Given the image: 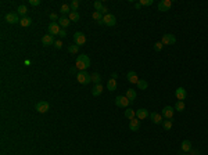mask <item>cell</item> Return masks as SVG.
<instances>
[{
    "instance_id": "cell-1",
    "label": "cell",
    "mask_w": 208,
    "mask_h": 155,
    "mask_svg": "<svg viewBox=\"0 0 208 155\" xmlns=\"http://www.w3.org/2000/svg\"><path fill=\"white\" fill-rule=\"evenodd\" d=\"M75 68H78L79 71H86V69L90 67V58H89V55L86 54H82V55H78L77 61H75Z\"/></svg>"
},
{
    "instance_id": "cell-2",
    "label": "cell",
    "mask_w": 208,
    "mask_h": 155,
    "mask_svg": "<svg viewBox=\"0 0 208 155\" xmlns=\"http://www.w3.org/2000/svg\"><path fill=\"white\" fill-rule=\"evenodd\" d=\"M77 80L81 85H87V83L92 82V75H89L86 71H79L77 73Z\"/></svg>"
},
{
    "instance_id": "cell-3",
    "label": "cell",
    "mask_w": 208,
    "mask_h": 155,
    "mask_svg": "<svg viewBox=\"0 0 208 155\" xmlns=\"http://www.w3.org/2000/svg\"><path fill=\"white\" fill-rule=\"evenodd\" d=\"M74 42H75L77 46L81 47V46H83L86 43V36L82 32H75L74 33Z\"/></svg>"
},
{
    "instance_id": "cell-4",
    "label": "cell",
    "mask_w": 208,
    "mask_h": 155,
    "mask_svg": "<svg viewBox=\"0 0 208 155\" xmlns=\"http://www.w3.org/2000/svg\"><path fill=\"white\" fill-rule=\"evenodd\" d=\"M131 104V101L126 98V96H118L115 98V105L117 107H122V108H128V105Z\"/></svg>"
},
{
    "instance_id": "cell-5",
    "label": "cell",
    "mask_w": 208,
    "mask_h": 155,
    "mask_svg": "<svg viewBox=\"0 0 208 155\" xmlns=\"http://www.w3.org/2000/svg\"><path fill=\"white\" fill-rule=\"evenodd\" d=\"M47 31L51 36H54V35H58L60 31H61V28H60V24L58 22H50L49 27H47Z\"/></svg>"
},
{
    "instance_id": "cell-6",
    "label": "cell",
    "mask_w": 208,
    "mask_h": 155,
    "mask_svg": "<svg viewBox=\"0 0 208 155\" xmlns=\"http://www.w3.org/2000/svg\"><path fill=\"white\" fill-rule=\"evenodd\" d=\"M162 44H167V46H171V44H175L176 43V37L175 35H172V33H165L162 36Z\"/></svg>"
},
{
    "instance_id": "cell-7",
    "label": "cell",
    "mask_w": 208,
    "mask_h": 155,
    "mask_svg": "<svg viewBox=\"0 0 208 155\" xmlns=\"http://www.w3.org/2000/svg\"><path fill=\"white\" fill-rule=\"evenodd\" d=\"M35 108H36L38 112H40V114H46V112L50 110V104L47 103V101H39Z\"/></svg>"
},
{
    "instance_id": "cell-8",
    "label": "cell",
    "mask_w": 208,
    "mask_h": 155,
    "mask_svg": "<svg viewBox=\"0 0 208 155\" xmlns=\"http://www.w3.org/2000/svg\"><path fill=\"white\" fill-rule=\"evenodd\" d=\"M103 22L107 27H114L117 24V18H115V15H113V14H107V15L103 17Z\"/></svg>"
},
{
    "instance_id": "cell-9",
    "label": "cell",
    "mask_w": 208,
    "mask_h": 155,
    "mask_svg": "<svg viewBox=\"0 0 208 155\" xmlns=\"http://www.w3.org/2000/svg\"><path fill=\"white\" fill-rule=\"evenodd\" d=\"M171 6H172L171 0H161V1L158 3V11H162V13H165V11H169Z\"/></svg>"
},
{
    "instance_id": "cell-10",
    "label": "cell",
    "mask_w": 208,
    "mask_h": 155,
    "mask_svg": "<svg viewBox=\"0 0 208 155\" xmlns=\"http://www.w3.org/2000/svg\"><path fill=\"white\" fill-rule=\"evenodd\" d=\"M56 40H54V36H51L50 33H47V35H45V36L42 37V44L45 46V47H49V46L54 44Z\"/></svg>"
},
{
    "instance_id": "cell-11",
    "label": "cell",
    "mask_w": 208,
    "mask_h": 155,
    "mask_svg": "<svg viewBox=\"0 0 208 155\" xmlns=\"http://www.w3.org/2000/svg\"><path fill=\"white\" fill-rule=\"evenodd\" d=\"M173 114H175V108H173V107H171V105H167V107H164V110H162V116H164V118L172 119Z\"/></svg>"
},
{
    "instance_id": "cell-12",
    "label": "cell",
    "mask_w": 208,
    "mask_h": 155,
    "mask_svg": "<svg viewBox=\"0 0 208 155\" xmlns=\"http://www.w3.org/2000/svg\"><path fill=\"white\" fill-rule=\"evenodd\" d=\"M6 21L9 24H18L21 19H20L18 14L17 13H9L7 15H6Z\"/></svg>"
},
{
    "instance_id": "cell-13",
    "label": "cell",
    "mask_w": 208,
    "mask_h": 155,
    "mask_svg": "<svg viewBox=\"0 0 208 155\" xmlns=\"http://www.w3.org/2000/svg\"><path fill=\"white\" fill-rule=\"evenodd\" d=\"M175 96H176L178 101L186 100V96H187V93H186V89H183V87H178L176 90H175Z\"/></svg>"
},
{
    "instance_id": "cell-14",
    "label": "cell",
    "mask_w": 208,
    "mask_h": 155,
    "mask_svg": "<svg viewBox=\"0 0 208 155\" xmlns=\"http://www.w3.org/2000/svg\"><path fill=\"white\" fill-rule=\"evenodd\" d=\"M126 79L129 83H133V85H137V82H139V78H137V73L135 72V71H129V72L126 73Z\"/></svg>"
},
{
    "instance_id": "cell-15",
    "label": "cell",
    "mask_w": 208,
    "mask_h": 155,
    "mask_svg": "<svg viewBox=\"0 0 208 155\" xmlns=\"http://www.w3.org/2000/svg\"><path fill=\"white\" fill-rule=\"evenodd\" d=\"M129 129H131L132 132H137V130L140 129V121L137 118L131 119V122H129Z\"/></svg>"
},
{
    "instance_id": "cell-16",
    "label": "cell",
    "mask_w": 208,
    "mask_h": 155,
    "mask_svg": "<svg viewBox=\"0 0 208 155\" xmlns=\"http://www.w3.org/2000/svg\"><path fill=\"white\" fill-rule=\"evenodd\" d=\"M147 116H150V114L146 108H140V110L136 111V118L139 119V121H143V119H146Z\"/></svg>"
},
{
    "instance_id": "cell-17",
    "label": "cell",
    "mask_w": 208,
    "mask_h": 155,
    "mask_svg": "<svg viewBox=\"0 0 208 155\" xmlns=\"http://www.w3.org/2000/svg\"><path fill=\"white\" fill-rule=\"evenodd\" d=\"M150 119H151V122L155 123V125L162 123V115L158 114V112H153V114L150 115Z\"/></svg>"
},
{
    "instance_id": "cell-18",
    "label": "cell",
    "mask_w": 208,
    "mask_h": 155,
    "mask_svg": "<svg viewBox=\"0 0 208 155\" xmlns=\"http://www.w3.org/2000/svg\"><path fill=\"white\" fill-rule=\"evenodd\" d=\"M101 93H103V85L101 83L100 85H95V87L92 89V94L96 97V96H100Z\"/></svg>"
},
{
    "instance_id": "cell-19",
    "label": "cell",
    "mask_w": 208,
    "mask_h": 155,
    "mask_svg": "<svg viewBox=\"0 0 208 155\" xmlns=\"http://www.w3.org/2000/svg\"><path fill=\"white\" fill-rule=\"evenodd\" d=\"M58 24H60V27H63V29H65L67 27H69V24H71V19L67 18V17H61V18L58 19Z\"/></svg>"
},
{
    "instance_id": "cell-20",
    "label": "cell",
    "mask_w": 208,
    "mask_h": 155,
    "mask_svg": "<svg viewBox=\"0 0 208 155\" xmlns=\"http://www.w3.org/2000/svg\"><path fill=\"white\" fill-rule=\"evenodd\" d=\"M126 98L129 101H131V104L135 101V98H136V91L133 90V89H128V91H126Z\"/></svg>"
},
{
    "instance_id": "cell-21",
    "label": "cell",
    "mask_w": 208,
    "mask_h": 155,
    "mask_svg": "<svg viewBox=\"0 0 208 155\" xmlns=\"http://www.w3.org/2000/svg\"><path fill=\"white\" fill-rule=\"evenodd\" d=\"M31 24H32V19L29 18V17H22L21 18V21H20V25L24 28H27V27H31Z\"/></svg>"
},
{
    "instance_id": "cell-22",
    "label": "cell",
    "mask_w": 208,
    "mask_h": 155,
    "mask_svg": "<svg viewBox=\"0 0 208 155\" xmlns=\"http://www.w3.org/2000/svg\"><path fill=\"white\" fill-rule=\"evenodd\" d=\"M182 150H183V152H190V150H191V143H190L189 140L182 141Z\"/></svg>"
},
{
    "instance_id": "cell-23",
    "label": "cell",
    "mask_w": 208,
    "mask_h": 155,
    "mask_svg": "<svg viewBox=\"0 0 208 155\" xmlns=\"http://www.w3.org/2000/svg\"><path fill=\"white\" fill-rule=\"evenodd\" d=\"M107 87H108L110 91L117 90V80H115V79H110L108 82H107Z\"/></svg>"
},
{
    "instance_id": "cell-24",
    "label": "cell",
    "mask_w": 208,
    "mask_h": 155,
    "mask_svg": "<svg viewBox=\"0 0 208 155\" xmlns=\"http://www.w3.org/2000/svg\"><path fill=\"white\" fill-rule=\"evenodd\" d=\"M68 18L71 19V22H78L81 17H79L78 11H71V13H69V17H68Z\"/></svg>"
},
{
    "instance_id": "cell-25",
    "label": "cell",
    "mask_w": 208,
    "mask_h": 155,
    "mask_svg": "<svg viewBox=\"0 0 208 155\" xmlns=\"http://www.w3.org/2000/svg\"><path fill=\"white\" fill-rule=\"evenodd\" d=\"M27 13H28V7H27V6H24V4L18 6V9H17V14H20V15L25 17V15H27Z\"/></svg>"
},
{
    "instance_id": "cell-26",
    "label": "cell",
    "mask_w": 208,
    "mask_h": 155,
    "mask_svg": "<svg viewBox=\"0 0 208 155\" xmlns=\"http://www.w3.org/2000/svg\"><path fill=\"white\" fill-rule=\"evenodd\" d=\"M125 116L131 121V119H133L136 116V111H133L132 108H126V110H125Z\"/></svg>"
},
{
    "instance_id": "cell-27",
    "label": "cell",
    "mask_w": 208,
    "mask_h": 155,
    "mask_svg": "<svg viewBox=\"0 0 208 155\" xmlns=\"http://www.w3.org/2000/svg\"><path fill=\"white\" fill-rule=\"evenodd\" d=\"M137 87L142 89V90H146V89L149 87V83L146 82V80H143V79H139V82H137Z\"/></svg>"
},
{
    "instance_id": "cell-28",
    "label": "cell",
    "mask_w": 208,
    "mask_h": 155,
    "mask_svg": "<svg viewBox=\"0 0 208 155\" xmlns=\"http://www.w3.org/2000/svg\"><path fill=\"white\" fill-rule=\"evenodd\" d=\"M185 103L183 101H178L176 104H175V111H179V112H182V111H185Z\"/></svg>"
},
{
    "instance_id": "cell-29",
    "label": "cell",
    "mask_w": 208,
    "mask_h": 155,
    "mask_svg": "<svg viewBox=\"0 0 208 155\" xmlns=\"http://www.w3.org/2000/svg\"><path fill=\"white\" fill-rule=\"evenodd\" d=\"M60 11L65 15V14H68L69 15V13H71V7H69V4H63L61 6V9H60Z\"/></svg>"
},
{
    "instance_id": "cell-30",
    "label": "cell",
    "mask_w": 208,
    "mask_h": 155,
    "mask_svg": "<svg viewBox=\"0 0 208 155\" xmlns=\"http://www.w3.org/2000/svg\"><path fill=\"white\" fill-rule=\"evenodd\" d=\"M92 82H95L96 85H100L101 83V76H100L99 73H93L92 75Z\"/></svg>"
},
{
    "instance_id": "cell-31",
    "label": "cell",
    "mask_w": 208,
    "mask_h": 155,
    "mask_svg": "<svg viewBox=\"0 0 208 155\" xmlns=\"http://www.w3.org/2000/svg\"><path fill=\"white\" fill-rule=\"evenodd\" d=\"M92 17H93V19H95V21H97V22H100V21H103V14H101V13H99V11H95Z\"/></svg>"
},
{
    "instance_id": "cell-32",
    "label": "cell",
    "mask_w": 208,
    "mask_h": 155,
    "mask_svg": "<svg viewBox=\"0 0 208 155\" xmlns=\"http://www.w3.org/2000/svg\"><path fill=\"white\" fill-rule=\"evenodd\" d=\"M68 51H69L71 54H77L78 51H79V46H77V44H71L69 47H68Z\"/></svg>"
},
{
    "instance_id": "cell-33",
    "label": "cell",
    "mask_w": 208,
    "mask_h": 155,
    "mask_svg": "<svg viewBox=\"0 0 208 155\" xmlns=\"http://www.w3.org/2000/svg\"><path fill=\"white\" fill-rule=\"evenodd\" d=\"M162 126L165 130H171L172 129V121L171 119H167V121H164L162 122Z\"/></svg>"
},
{
    "instance_id": "cell-34",
    "label": "cell",
    "mask_w": 208,
    "mask_h": 155,
    "mask_svg": "<svg viewBox=\"0 0 208 155\" xmlns=\"http://www.w3.org/2000/svg\"><path fill=\"white\" fill-rule=\"evenodd\" d=\"M69 7H71V11H77L78 7H79V1H78V0H72V1L69 3Z\"/></svg>"
},
{
    "instance_id": "cell-35",
    "label": "cell",
    "mask_w": 208,
    "mask_h": 155,
    "mask_svg": "<svg viewBox=\"0 0 208 155\" xmlns=\"http://www.w3.org/2000/svg\"><path fill=\"white\" fill-rule=\"evenodd\" d=\"M93 6H95V10H96V11H99V13L103 10V7H104L103 3H101V1H99V0H97V1H95V3H93Z\"/></svg>"
},
{
    "instance_id": "cell-36",
    "label": "cell",
    "mask_w": 208,
    "mask_h": 155,
    "mask_svg": "<svg viewBox=\"0 0 208 155\" xmlns=\"http://www.w3.org/2000/svg\"><path fill=\"white\" fill-rule=\"evenodd\" d=\"M162 42H155V43H154V50L155 51H161L162 50Z\"/></svg>"
},
{
    "instance_id": "cell-37",
    "label": "cell",
    "mask_w": 208,
    "mask_h": 155,
    "mask_svg": "<svg viewBox=\"0 0 208 155\" xmlns=\"http://www.w3.org/2000/svg\"><path fill=\"white\" fill-rule=\"evenodd\" d=\"M139 3H140V6H151L153 4V0H140Z\"/></svg>"
},
{
    "instance_id": "cell-38",
    "label": "cell",
    "mask_w": 208,
    "mask_h": 155,
    "mask_svg": "<svg viewBox=\"0 0 208 155\" xmlns=\"http://www.w3.org/2000/svg\"><path fill=\"white\" fill-rule=\"evenodd\" d=\"M50 19H51V22H54V21H57V19H60V18L57 17V14L51 13V14H50Z\"/></svg>"
},
{
    "instance_id": "cell-39",
    "label": "cell",
    "mask_w": 208,
    "mask_h": 155,
    "mask_svg": "<svg viewBox=\"0 0 208 155\" xmlns=\"http://www.w3.org/2000/svg\"><path fill=\"white\" fill-rule=\"evenodd\" d=\"M29 4L31 6H39L40 4V0H29Z\"/></svg>"
},
{
    "instance_id": "cell-40",
    "label": "cell",
    "mask_w": 208,
    "mask_h": 155,
    "mask_svg": "<svg viewBox=\"0 0 208 155\" xmlns=\"http://www.w3.org/2000/svg\"><path fill=\"white\" fill-rule=\"evenodd\" d=\"M54 47H56V49H61V47H63V43H61V40H56Z\"/></svg>"
},
{
    "instance_id": "cell-41",
    "label": "cell",
    "mask_w": 208,
    "mask_h": 155,
    "mask_svg": "<svg viewBox=\"0 0 208 155\" xmlns=\"http://www.w3.org/2000/svg\"><path fill=\"white\" fill-rule=\"evenodd\" d=\"M58 36H60V37H65V36H67V32H65V29H61V31H60Z\"/></svg>"
},
{
    "instance_id": "cell-42",
    "label": "cell",
    "mask_w": 208,
    "mask_h": 155,
    "mask_svg": "<svg viewBox=\"0 0 208 155\" xmlns=\"http://www.w3.org/2000/svg\"><path fill=\"white\" fill-rule=\"evenodd\" d=\"M190 155H200V151H197V150H190Z\"/></svg>"
},
{
    "instance_id": "cell-43",
    "label": "cell",
    "mask_w": 208,
    "mask_h": 155,
    "mask_svg": "<svg viewBox=\"0 0 208 155\" xmlns=\"http://www.w3.org/2000/svg\"><path fill=\"white\" fill-rule=\"evenodd\" d=\"M100 13L104 14V15H107V14H108V9H107V7H103V10H101Z\"/></svg>"
},
{
    "instance_id": "cell-44",
    "label": "cell",
    "mask_w": 208,
    "mask_h": 155,
    "mask_svg": "<svg viewBox=\"0 0 208 155\" xmlns=\"http://www.w3.org/2000/svg\"><path fill=\"white\" fill-rule=\"evenodd\" d=\"M140 7H142V6H140V3H136V4H135V9H137V10H139V9H140Z\"/></svg>"
},
{
    "instance_id": "cell-45",
    "label": "cell",
    "mask_w": 208,
    "mask_h": 155,
    "mask_svg": "<svg viewBox=\"0 0 208 155\" xmlns=\"http://www.w3.org/2000/svg\"><path fill=\"white\" fill-rule=\"evenodd\" d=\"M183 155H189V154H187V152H185V154H183Z\"/></svg>"
}]
</instances>
